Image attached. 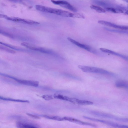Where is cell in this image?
Listing matches in <instances>:
<instances>
[{
    "label": "cell",
    "instance_id": "cell-4",
    "mask_svg": "<svg viewBox=\"0 0 128 128\" xmlns=\"http://www.w3.org/2000/svg\"><path fill=\"white\" fill-rule=\"evenodd\" d=\"M21 44L22 46L30 49L40 52L49 54L52 52L51 51L48 49L36 46L28 42H23Z\"/></svg>",
    "mask_w": 128,
    "mask_h": 128
},
{
    "label": "cell",
    "instance_id": "cell-20",
    "mask_svg": "<svg viewBox=\"0 0 128 128\" xmlns=\"http://www.w3.org/2000/svg\"><path fill=\"white\" fill-rule=\"evenodd\" d=\"M0 44H3L4 45H5L6 46H7L10 48H14V47H13V46H11V45H10L9 44H5L4 43H2V42H0Z\"/></svg>",
    "mask_w": 128,
    "mask_h": 128
},
{
    "label": "cell",
    "instance_id": "cell-9",
    "mask_svg": "<svg viewBox=\"0 0 128 128\" xmlns=\"http://www.w3.org/2000/svg\"><path fill=\"white\" fill-rule=\"evenodd\" d=\"M67 39L70 42L78 47L84 49L88 51L92 52H94L90 47L88 45L81 44L70 37H68Z\"/></svg>",
    "mask_w": 128,
    "mask_h": 128
},
{
    "label": "cell",
    "instance_id": "cell-8",
    "mask_svg": "<svg viewBox=\"0 0 128 128\" xmlns=\"http://www.w3.org/2000/svg\"><path fill=\"white\" fill-rule=\"evenodd\" d=\"M98 22L100 24L115 28L123 30H126L128 29L127 26L117 25L104 20H100L98 21Z\"/></svg>",
    "mask_w": 128,
    "mask_h": 128
},
{
    "label": "cell",
    "instance_id": "cell-22",
    "mask_svg": "<svg viewBox=\"0 0 128 128\" xmlns=\"http://www.w3.org/2000/svg\"><path fill=\"white\" fill-rule=\"evenodd\" d=\"M0 33L3 34V32H2L1 30H0Z\"/></svg>",
    "mask_w": 128,
    "mask_h": 128
},
{
    "label": "cell",
    "instance_id": "cell-13",
    "mask_svg": "<svg viewBox=\"0 0 128 128\" xmlns=\"http://www.w3.org/2000/svg\"><path fill=\"white\" fill-rule=\"evenodd\" d=\"M16 125L18 128H38L30 124L20 121L17 122Z\"/></svg>",
    "mask_w": 128,
    "mask_h": 128
},
{
    "label": "cell",
    "instance_id": "cell-12",
    "mask_svg": "<svg viewBox=\"0 0 128 128\" xmlns=\"http://www.w3.org/2000/svg\"><path fill=\"white\" fill-rule=\"evenodd\" d=\"M105 10L109 12L114 13H124V10L126 11L125 8L120 7L114 8L110 7H107L105 8Z\"/></svg>",
    "mask_w": 128,
    "mask_h": 128
},
{
    "label": "cell",
    "instance_id": "cell-11",
    "mask_svg": "<svg viewBox=\"0 0 128 128\" xmlns=\"http://www.w3.org/2000/svg\"><path fill=\"white\" fill-rule=\"evenodd\" d=\"M100 49L101 51L103 52L117 56L121 57L126 60H128V57L125 56L120 54L111 50L105 48H100Z\"/></svg>",
    "mask_w": 128,
    "mask_h": 128
},
{
    "label": "cell",
    "instance_id": "cell-14",
    "mask_svg": "<svg viewBox=\"0 0 128 128\" xmlns=\"http://www.w3.org/2000/svg\"><path fill=\"white\" fill-rule=\"evenodd\" d=\"M115 85L118 88H128V82L122 80L117 81L115 83Z\"/></svg>",
    "mask_w": 128,
    "mask_h": 128
},
{
    "label": "cell",
    "instance_id": "cell-5",
    "mask_svg": "<svg viewBox=\"0 0 128 128\" xmlns=\"http://www.w3.org/2000/svg\"><path fill=\"white\" fill-rule=\"evenodd\" d=\"M51 1L55 4L59 5L74 12H76L77 11V9L75 7L66 1L52 0Z\"/></svg>",
    "mask_w": 128,
    "mask_h": 128
},
{
    "label": "cell",
    "instance_id": "cell-6",
    "mask_svg": "<svg viewBox=\"0 0 128 128\" xmlns=\"http://www.w3.org/2000/svg\"><path fill=\"white\" fill-rule=\"evenodd\" d=\"M6 18L9 20L30 25L37 24H40L39 22L34 20L20 18H11L7 16Z\"/></svg>",
    "mask_w": 128,
    "mask_h": 128
},
{
    "label": "cell",
    "instance_id": "cell-18",
    "mask_svg": "<svg viewBox=\"0 0 128 128\" xmlns=\"http://www.w3.org/2000/svg\"><path fill=\"white\" fill-rule=\"evenodd\" d=\"M41 96L43 98L46 100H49L53 99V96L51 95H44Z\"/></svg>",
    "mask_w": 128,
    "mask_h": 128
},
{
    "label": "cell",
    "instance_id": "cell-16",
    "mask_svg": "<svg viewBox=\"0 0 128 128\" xmlns=\"http://www.w3.org/2000/svg\"><path fill=\"white\" fill-rule=\"evenodd\" d=\"M91 8L95 10L99 13H104L106 12V10L100 7L94 5H92L90 6Z\"/></svg>",
    "mask_w": 128,
    "mask_h": 128
},
{
    "label": "cell",
    "instance_id": "cell-10",
    "mask_svg": "<svg viewBox=\"0 0 128 128\" xmlns=\"http://www.w3.org/2000/svg\"><path fill=\"white\" fill-rule=\"evenodd\" d=\"M18 82L22 84L26 85L37 87L38 86L39 82H38L34 80H29L16 79Z\"/></svg>",
    "mask_w": 128,
    "mask_h": 128
},
{
    "label": "cell",
    "instance_id": "cell-1",
    "mask_svg": "<svg viewBox=\"0 0 128 128\" xmlns=\"http://www.w3.org/2000/svg\"><path fill=\"white\" fill-rule=\"evenodd\" d=\"M35 8L40 12L50 13L66 17L76 18V13L74 14L61 9L54 8L40 5H36Z\"/></svg>",
    "mask_w": 128,
    "mask_h": 128
},
{
    "label": "cell",
    "instance_id": "cell-19",
    "mask_svg": "<svg viewBox=\"0 0 128 128\" xmlns=\"http://www.w3.org/2000/svg\"><path fill=\"white\" fill-rule=\"evenodd\" d=\"M26 114L28 116L35 118L39 119L40 118L38 116L30 113H26Z\"/></svg>",
    "mask_w": 128,
    "mask_h": 128
},
{
    "label": "cell",
    "instance_id": "cell-3",
    "mask_svg": "<svg viewBox=\"0 0 128 128\" xmlns=\"http://www.w3.org/2000/svg\"><path fill=\"white\" fill-rule=\"evenodd\" d=\"M83 117L86 119L106 124L108 126L116 128H128V126L126 125L120 124L112 122L95 118L86 116H84Z\"/></svg>",
    "mask_w": 128,
    "mask_h": 128
},
{
    "label": "cell",
    "instance_id": "cell-15",
    "mask_svg": "<svg viewBox=\"0 0 128 128\" xmlns=\"http://www.w3.org/2000/svg\"><path fill=\"white\" fill-rule=\"evenodd\" d=\"M43 117L47 118L56 120L58 121H62L64 120L63 117L56 116H52L46 115H42Z\"/></svg>",
    "mask_w": 128,
    "mask_h": 128
},
{
    "label": "cell",
    "instance_id": "cell-17",
    "mask_svg": "<svg viewBox=\"0 0 128 128\" xmlns=\"http://www.w3.org/2000/svg\"><path fill=\"white\" fill-rule=\"evenodd\" d=\"M0 49L11 53L14 54L16 52L14 50L2 46H0Z\"/></svg>",
    "mask_w": 128,
    "mask_h": 128
},
{
    "label": "cell",
    "instance_id": "cell-7",
    "mask_svg": "<svg viewBox=\"0 0 128 128\" xmlns=\"http://www.w3.org/2000/svg\"><path fill=\"white\" fill-rule=\"evenodd\" d=\"M64 120L68 121L70 122L80 125L89 126H96V125L93 124L83 122L77 119L69 116L63 117Z\"/></svg>",
    "mask_w": 128,
    "mask_h": 128
},
{
    "label": "cell",
    "instance_id": "cell-2",
    "mask_svg": "<svg viewBox=\"0 0 128 128\" xmlns=\"http://www.w3.org/2000/svg\"><path fill=\"white\" fill-rule=\"evenodd\" d=\"M78 68L83 72H86L98 73L106 74H111L109 72L101 68L86 66L79 65Z\"/></svg>",
    "mask_w": 128,
    "mask_h": 128
},
{
    "label": "cell",
    "instance_id": "cell-21",
    "mask_svg": "<svg viewBox=\"0 0 128 128\" xmlns=\"http://www.w3.org/2000/svg\"><path fill=\"white\" fill-rule=\"evenodd\" d=\"M7 16L6 15L0 14V18H6Z\"/></svg>",
    "mask_w": 128,
    "mask_h": 128
}]
</instances>
